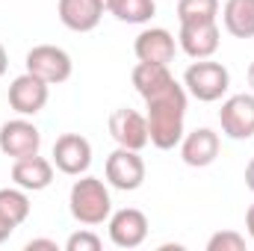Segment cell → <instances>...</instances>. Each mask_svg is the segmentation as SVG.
Returning <instances> with one entry per match:
<instances>
[{
	"label": "cell",
	"mask_w": 254,
	"mask_h": 251,
	"mask_svg": "<svg viewBox=\"0 0 254 251\" xmlns=\"http://www.w3.org/2000/svg\"><path fill=\"white\" fill-rule=\"evenodd\" d=\"M181 157L192 169H204L219 157V133L210 127H195L181 139Z\"/></svg>",
	"instance_id": "14"
},
{
	"label": "cell",
	"mask_w": 254,
	"mask_h": 251,
	"mask_svg": "<svg viewBox=\"0 0 254 251\" xmlns=\"http://www.w3.org/2000/svg\"><path fill=\"white\" fill-rule=\"evenodd\" d=\"M42 148V133L39 127L27 119H12L0 127V151L9 160H24V157H36Z\"/></svg>",
	"instance_id": "6"
},
{
	"label": "cell",
	"mask_w": 254,
	"mask_h": 251,
	"mask_svg": "<svg viewBox=\"0 0 254 251\" xmlns=\"http://www.w3.org/2000/svg\"><path fill=\"white\" fill-rule=\"evenodd\" d=\"M246 231H249V237L254 240V204L246 210Z\"/></svg>",
	"instance_id": "26"
},
{
	"label": "cell",
	"mask_w": 254,
	"mask_h": 251,
	"mask_svg": "<svg viewBox=\"0 0 254 251\" xmlns=\"http://www.w3.org/2000/svg\"><path fill=\"white\" fill-rule=\"evenodd\" d=\"M68 207H71V216L86 228L104 225L113 216L110 189L101 178H92V175H80V181H74L68 192Z\"/></svg>",
	"instance_id": "2"
},
{
	"label": "cell",
	"mask_w": 254,
	"mask_h": 251,
	"mask_svg": "<svg viewBox=\"0 0 254 251\" xmlns=\"http://www.w3.org/2000/svg\"><path fill=\"white\" fill-rule=\"evenodd\" d=\"M107 184L122 192H133L145 184V160L139 157V151H130V148H116L110 157H107Z\"/></svg>",
	"instance_id": "5"
},
{
	"label": "cell",
	"mask_w": 254,
	"mask_h": 251,
	"mask_svg": "<svg viewBox=\"0 0 254 251\" xmlns=\"http://www.w3.org/2000/svg\"><path fill=\"white\" fill-rule=\"evenodd\" d=\"M148 240V216L136 207H125L110 216V243L116 249H139Z\"/></svg>",
	"instance_id": "10"
},
{
	"label": "cell",
	"mask_w": 254,
	"mask_h": 251,
	"mask_svg": "<svg viewBox=\"0 0 254 251\" xmlns=\"http://www.w3.org/2000/svg\"><path fill=\"white\" fill-rule=\"evenodd\" d=\"M24 65H27L30 74H36V77L45 80L48 86L65 83V80L71 77V71H74L71 57L65 54L63 48H57V45H36V48H30Z\"/></svg>",
	"instance_id": "4"
},
{
	"label": "cell",
	"mask_w": 254,
	"mask_h": 251,
	"mask_svg": "<svg viewBox=\"0 0 254 251\" xmlns=\"http://www.w3.org/2000/svg\"><path fill=\"white\" fill-rule=\"evenodd\" d=\"M0 216H3L12 228L24 225L27 216H30V198H27V189H21V187L0 189Z\"/></svg>",
	"instance_id": "19"
},
{
	"label": "cell",
	"mask_w": 254,
	"mask_h": 251,
	"mask_svg": "<svg viewBox=\"0 0 254 251\" xmlns=\"http://www.w3.org/2000/svg\"><path fill=\"white\" fill-rule=\"evenodd\" d=\"M181 51L192 60H210L219 51V24L216 21H201V24H181L178 33Z\"/></svg>",
	"instance_id": "13"
},
{
	"label": "cell",
	"mask_w": 254,
	"mask_h": 251,
	"mask_svg": "<svg viewBox=\"0 0 254 251\" xmlns=\"http://www.w3.org/2000/svg\"><path fill=\"white\" fill-rule=\"evenodd\" d=\"M207 251H246V237L237 231H219L207 240Z\"/></svg>",
	"instance_id": "22"
},
{
	"label": "cell",
	"mask_w": 254,
	"mask_h": 251,
	"mask_svg": "<svg viewBox=\"0 0 254 251\" xmlns=\"http://www.w3.org/2000/svg\"><path fill=\"white\" fill-rule=\"evenodd\" d=\"M36 249H48V251H60L54 240H30L27 243V251H36Z\"/></svg>",
	"instance_id": "24"
},
{
	"label": "cell",
	"mask_w": 254,
	"mask_h": 251,
	"mask_svg": "<svg viewBox=\"0 0 254 251\" xmlns=\"http://www.w3.org/2000/svg\"><path fill=\"white\" fill-rule=\"evenodd\" d=\"M48 83L39 80L36 74L24 71L21 77H15L9 83V107L18 113V116H36L45 110L48 104Z\"/></svg>",
	"instance_id": "9"
},
{
	"label": "cell",
	"mask_w": 254,
	"mask_h": 251,
	"mask_svg": "<svg viewBox=\"0 0 254 251\" xmlns=\"http://www.w3.org/2000/svg\"><path fill=\"white\" fill-rule=\"evenodd\" d=\"M246 187L254 192V157L249 160V166H246Z\"/></svg>",
	"instance_id": "27"
},
{
	"label": "cell",
	"mask_w": 254,
	"mask_h": 251,
	"mask_svg": "<svg viewBox=\"0 0 254 251\" xmlns=\"http://www.w3.org/2000/svg\"><path fill=\"white\" fill-rule=\"evenodd\" d=\"M54 166L63 175H71V178L86 175L89 166H92V145H89V139L80 136V133H63L54 142Z\"/></svg>",
	"instance_id": "8"
},
{
	"label": "cell",
	"mask_w": 254,
	"mask_h": 251,
	"mask_svg": "<svg viewBox=\"0 0 254 251\" xmlns=\"http://www.w3.org/2000/svg\"><path fill=\"white\" fill-rule=\"evenodd\" d=\"M130 80H133L136 92L142 95V101L151 98V95H157V92H163V89H169V86L175 83L169 65H154V63H139L133 68Z\"/></svg>",
	"instance_id": "18"
},
{
	"label": "cell",
	"mask_w": 254,
	"mask_h": 251,
	"mask_svg": "<svg viewBox=\"0 0 254 251\" xmlns=\"http://www.w3.org/2000/svg\"><path fill=\"white\" fill-rule=\"evenodd\" d=\"M145 119L151 145L160 151H172L184 139V119H187V89L175 80L169 89L145 98Z\"/></svg>",
	"instance_id": "1"
},
{
	"label": "cell",
	"mask_w": 254,
	"mask_h": 251,
	"mask_svg": "<svg viewBox=\"0 0 254 251\" xmlns=\"http://www.w3.org/2000/svg\"><path fill=\"white\" fill-rule=\"evenodd\" d=\"M110 136L130 151H142L145 145H151V136H148V119L136 110H116L110 116Z\"/></svg>",
	"instance_id": "11"
},
{
	"label": "cell",
	"mask_w": 254,
	"mask_h": 251,
	"mask_svg": "<svg viewBox=\"0 0 254 251\" xmlns=\"http://www.w3.org/2000/svg\"><path fill=\"white\" fill-rule=\"evenodd\" d=\"M113 3H116V0H98V6H101L104 12H110V9H113Z\"/></svg>",
	"instance_id": "29"
},
{
	"label": "cell",
	"mask_w": 254,
	"mask_h": 251,
	"mask_svg": "<svg viewBox=\"0 0 254 251\" xmlns=\"http://www.w3.org/2000/svg\"><path fill=\"white\" fill-rule=\"evenodd\" d=\"M12 184L27 192H42L54 184V160L45 157H24V160H12Z\"/></svg>",
	"instance_id": "15"
},
{
	"label": "cell",
	"mask_w": 254,
	"mask_h": 251,
	"mask_svg": "<svg viewBox=\"0 0 254 251\" xmlns=\"http://www.w3.org/2000/svg\"><path fill=\"white\" fill-rule=\"evenodd\" d=\"M57 12H60V21L74 33H92L104 18V9L98 6V0H60Z\"/></svg>",
	"instance_id": "16"
},
{
	"label": "cell",
	"mask_w": 254,
	"mask_h": 251,
	"mask_svg": "<svg viewBox=\"0 0 254 251\" xmlns=\"http://www.w3.org/2000/svg\"><path fill=\"white\" fill-rule=\"evenodd\" d=\"M12 231H15V228H12V225H9V222H6V219L0 216V246H3V243H6V240L12 237Z\"/></svg>",
	"instance_id": "25"
},
{
	"label": "cell",
	"mask_w": 254,
	"mask_h": 251,
	"mask_svg": "<svg viewBox=\"0 0 254 251\" xmlns=\"http://www.w3.org/2000/svg\"><path fill=\"white\" fill-rule=\"evenodd\" d=\"M6 68H9V57H6V48L0 45V77L6 74Z\"/></svg>",
	"instance_id": "28"
},
{
	"label": "cell",
	"mask_w": 254,
	"mask_h": 251,
	"mask_svg": "<svg viewBox=\"0 0 254 251\" xmlns=\"http://www.w3.org/2000/svg\"><path fill=\"white\" fill-rule=\"evenodd\" d=\"M219 125L228 139H252L254 136V92L252 95H231L219 110Z\"/></svg>",
	"instance_id": "7"
},
{
	"label": "cell",
	"mask_w": 254,
	"mask_h": 251,
	"mask_svg": "<svg viewBox=\"0 0 254 251\" xmlns=\"http://www.w3.org/2000/svg\"><path fill=\"white\" fill-rule=\"evenodd\" d=\"M222 21L234 39H254V0H225Z\"/></svg>",
	"instance_id": "17"
},
{
	"label": "cell",
	"mask_w": 254,
	"mask_h": 251,
	"mask_svg": "<svg viewBox=\"0 0 254 251\" xmlns=\"http://www.w3.org/2000/svg\"><path fill=\"white\" fill-rule=\"evenodd\" d=\"M65 249L68 251H101V237L92 234V231H77L65 240Z\"/></svg>",
	"instance_id": "23"
},
{
	"label": "cell",
	"mask_w": 254,
	"mask_h": 251,
	"mask_svg": "<svg viewBox=\"0 0 254 251\" xmlns=\"http://www.w3.org/2000/svg\"><path fill=\"white\" fill-rule=\"evenodd\" d=\"M249 86H252V92H254V63L249 65Z\"/></svg>",
	"instance_id": "30"
},
{
	"label": "cell",
	"mask_w": 254,
	"mask_h": 251,
	"mask_svg": "<svg viewBox=\"0 0 254 251\" xmlns=\"http://www.w3.org/2000/svg\"><path fill=\"white\" fill-rule=\"evenodd\" d=\"M219 0H178V21L181 24H201L216 21Z\"/></svg>",
	"instance_id": "21"
},
{
	"label": "cell",
	"mask_w": 254,
	"mask_h": 251,
	"mask_svg": "<svg viewBox=\"0 0 254 251\" xmlns=\"http://www.w3.org/2000/svg\"><path fill=\"white\" fill-rule=\"evenodd\" d=\"M175 51H178V42L169 30L163 27H151V30H142L133 42V54L139 63H154V65H169L175 60Z\"/></svg>",
	"instance_id": "12"
},
{
	"label": "cell",
	"mask_w": 254,
	"mask_h": 251,
	"mask_svg": "<svg viewBox=\"0 0 254 251\" xmlns=\"http://www.w3.org/2000/svg\"><path fill=\"white\" fill-rule=\"evenodd\" d=\"M184 89L201 104H213L219 101L228 89H231V74L222 63L213 60H195L184 74Z\"/></svg>",
	"instance_id": "3"
},
{
	"label": "cell",
	"mask_w": 254,
	"mask_h": 251,
	"mask_svg": "<svg viewBox=\"0 0 254 251\" xmlns=\"http://www.w3.org/2000/svg\"><path fill=\"white\" fill-rule=\"evenodd\" d=\"M110 12L125 24H148L157 12V3L154 0H116Z\"/></svg>",
	"instance_id": "20"
}]
</instances>
